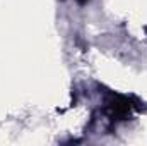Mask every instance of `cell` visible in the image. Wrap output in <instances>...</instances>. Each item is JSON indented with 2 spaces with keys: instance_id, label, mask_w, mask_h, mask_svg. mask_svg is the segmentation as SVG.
Returning a JSON list of instances; mask_svg holds the SVG:
<instances>
[{
  "instance_id": "cell-1",
  "label": "cell",
  "mask_w": 147,
  "mask_h": 146,
  "mask_svg": "<svg viewBox=\"0 0 147 146\" xmlns=\"http://www.w3.org/2000/svg\"><path fill=\"white\" fill-rule=\"evenodd\" d=\"M134 108L132 102L125 96H113L110 102H108V110H110V115L113 119L120 120V119H125L130 115V112Z\"/></svg>"
},
{
  "instance_id": "cell-2",
  "label": "cell",
  "mask_w": 147,
  "mask_h": 146,
  "mask_svg": "<svg viewBox=\"0 0 147 146\" xmlns=\"http://www.w3.org/2000/svg\"><path fill=\"white\" fill-rule=\"evenodd\" d=\"M79 2H80V3H82V2H86V0H79Z\"/></svg>"
}]
</instances>
